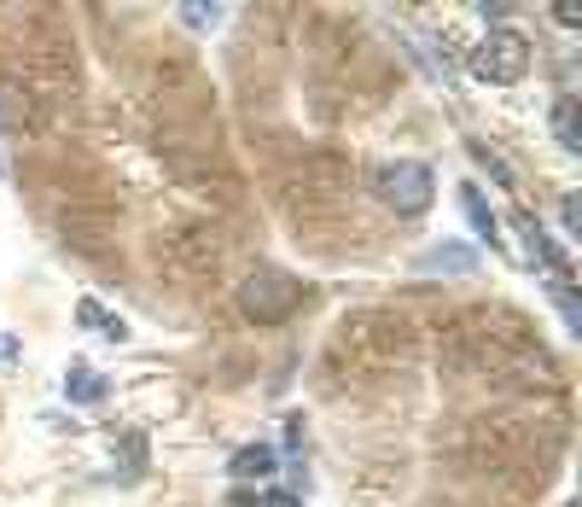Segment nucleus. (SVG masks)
Returning a JSON list of instances; mask_svg holds the SVG:
<instances>
[{
  "label": "nucleus",
  "mask_w": 582,
  "mask_h": 507,
  "mask_svg": "<svg viewBox=\"0 0 582 507\" xmlns=\"http://www.w3.org/2000/svg\"><path fill=\"white\" fill-rule=\"evenodd\" d=\"M373 193H378V205H385V211L420 216V211H432V198H437V175L425 169L420 158H391V164L373 169Z\"/></svg>",
  "instance_id": "f03ea898"
},
{
  "label": "nucleus",
  "mask_w": 582,
  "mask_h": 507,
  "mask_svg": "<svg viewBox=\"0 0 582 507\" xmlns=\"http://www.w3.org/2000/svg\"><path fill=\"white\" fill-rule=\"evenodd\" d=\"M576 99L571 94H560V99H553V135H560V146L565 152H582V123H576Z\"/></svg>",
  "instance_id": "423d86ee"
},
{
  "label": "nucleus",
  "mask_w": 582,
  "mask_h": 507,
  "mask_svg": "<svg viewBox=\"0 0 582 507\" xmlns=\"http://www.w3.org/2000/svg\"><path fill=\"white\" fill-rule=\"evenodd\" d=\"M524 240H530V251H536V257H542L553 274H560V281H565V274H571V257H565V251L553 245V240H548V234H542V227L530 222V216H524Z\"/></svg>",
  "instance_id": "6e6552de"
},
{
  "label": "nucleus",
  "mask_w": 582,
  "mask_h": 507,
  "mask_svg": "<svg viewBox=\"0 0 582 507\" xmlns=\"http://www.w3.org/2000/svg\"><path fill=\"white\" fill-rule=\"evenodd\" d=\"M303 298H309V292H303V281L286 274V269H250L239 281V310H245V321H257V326L292 321L303 310Z\"/></svg>",
  "instance_id": "f257e3e1"
},
{
  "label": "nucleus",
  "mask_w": 582,
  "mask_h": 507,
  "mask_svg": "<svg viewBox=\"0 0 582 507\" xmlns=\"http://www.w3.org/2000/svg\"><path fill=\"white\" fill-rule=\"evenodd\" d=\"M461 211H466V222L477 227V240H484V245H495V211L484 205V193H477L472 182L461 187Z\"/></svg>",
  "instance_id": "0eeeda50"
},
{
  "label": "nucleus",
  "mask_w": 582,
  "mask_h": 507,
  "mask_svg": "<svg viewBox=\"0 0 582 507\" xmlns=\"http://www.w3.org/2000/svg\"><path fill=\"white\" fill-rule=\"evenodd\" d=\"M227 472L234 478H274V449L268 443H245V449H234V461H227Z\"/></svg>",
  "instance_id": "39448f33"
},
{
  "label": "nucleus",
  "mask_w": 582,
  "mask_h": 507,
  "mask_svg": "<svg viewBox=\"0 0 582 507\" xmlns=\"http://www.w3.org/2000/svg\"><path fill=\"white\" fill-rule=\"evenodd\" d=\"M553 18H560L565 30H576V23H582V7H576V0H553Z\"/></svg>",
  "instance_id": "ddd939ff"
},
{
  "label": "nucleus",
  "mask_w": 582,
  "mask_h": 507,
  "mask_svg": "<svg viewBox=\"0 0 582 507\" xmlns=\"http://www.w3.org/2000/svg\"><path fill=\"white\" fill-rule=\"evenodd\" d=\"M65 397H70V402H99V397H106V373L70 368V373H65Z\"/></svg>",
  "instance_id": "1a4fd4ad"
},
{
  "label": "nucleus",
  "mask_w": 582,
  "mask_h": 507,
  "mask_svg": "<svg viewBox=\"0 0 582 507\" xmlns=\"http://www.w3.org/2000/svg\"><path fill=\"white\" fill-rule=\"evenodd\" d=\"M76 321H82V326H99V333H106V339H129V326H122L117 315H106V310H99L93 298H82V303H76Z\"/></svg>",
  "instance_id": "9d476101"
},
{
  "label": "nucleus",
  "mask_w": 582,
  "mask_h": 507,
  "mask_svg": "<svg viewBox=\"0 0 582 507\" xmlns=\"http://www.w3.org/2000/svg\"><path fill=\"white\" fill-rule=\"evenodd\" d=\"M175 12H181L187 30H216V23H221V7H205V0H181Z\"/></svg>",
  "instance_id": "9b49d317"
},
{
  "label": "nucleus",
  "mask_w": 582,
  "mask_h": 507,
  "mask_svg": "<svg viewBox=\"0 0 582 507\" xmlns=\"http://www.w3.org/2000/svg\"><path fill=\"white\" fill-rule=\"evenodd\" d=\"M524 70H530V41L519 30H507V23H495L472 53V76H484L495 88H513V82H524Z\"/></svg>",
  "instance_id": "7ed1b4c3"
},
{
  "label": "nucleus",
  "mask_w": 582,
  "mask_h": 507,
  "mask_svg": "<svg viewBox=\"0 0 582 507\" xmlns=\"http://www.w3.org/2000/svg\"><path fill=\"white\" fill-rule=\"evenodd\" d=\"M472 269H477V251L448 245V240H443V251H425L420 257V274H472Z\"/></svg>",
  "instance_id": "20e7f679"
},
{
  "label": "nucleus",
  "mask_w": 582,
  "mask_h": 507,
  "mask_svg": "<svg viewBox=\"0 0 582 507\" xmlns=\"http://www.w3.org/2000/svg\"><path fill=\"white\" fill-rule=\"evenodd\" d=\"M466 152H472V164H477V169H490V175H495V182H501V187H513V175H507V164H501V158H495V152H490L484 140H466Z\"/></svg>",
  "instance_id": "f8f14e48"
}]
</instances>
